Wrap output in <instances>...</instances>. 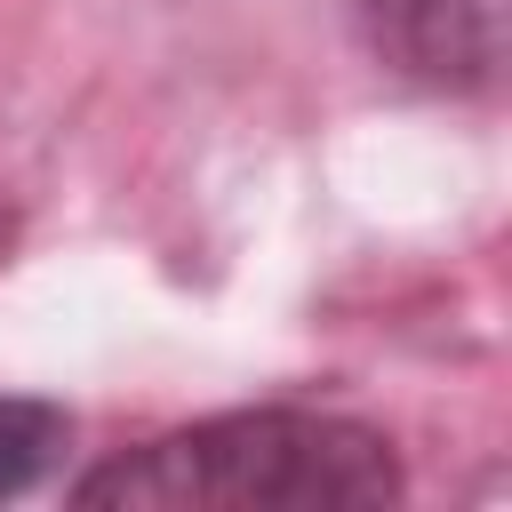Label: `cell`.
<instances>
[{
	"instance_id": "1",
	"label": "cell",
	"mask_w": 512,
	"mask_h": 512,
	"mask_svg": "<svg viewBox=\"0 0 512 512\" xmlns=\"http://www.w3.org/2000/svg\"><path fill=\"white\" fill-rule=\"evenodd\" d=\"M88 512H352L400 504V448L336 408H224L176 432H152L64 488Z\"/></svg>"
},
{
	"instance_id": "2",
	"label": "cell",
	"mask_w": 512,
	"mask_h": 512,
	"mask_svg": "<svg viewBox=\"0 0 512 512\" xmlns=\"http://www.w3.org/2000/svg\"><path fill=\"white\" fill-rule=\"evenodd\" d=\"M384 72L432 96H488L504 72V0H352Z\"/></svg>"
},
{
	"instance_id": "3",
	"label": "cell",
	"mask_w": 512,
	"mask_h": 512,
	"mask_svg": "<svg viewBox=\"0 0 512 512\" xmlns=\"http://www.w3.org/2000/svg\"><path fill=\"white\" fill-rule=\"evenodd\" d=\"M72 448V408L40 392H0V504L32 496Z\"/></svg>"
}]
</instances>
